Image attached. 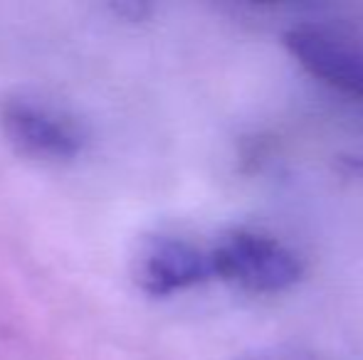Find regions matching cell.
<instances>
[{"label": "cell", "mask_w": 363, "mask_h": 360, "mask_svg": "<svg viewBox=\"0 0 363 360\" xmlns=\"http://www.w3.org/2000/svg\"><path fill=\"white\" fill-rule=\"evenodd\" d=\"M0 131L28 158L65 163L82 156L86 131L69 111L30 94L0 99Z\"/></svg>", "instance_id": "obj_2"}, {"label": "cell", "mask_w": 363, "mask_h": 360, "mask_svg": "<svg viewBox=\"0 0 363 360\" xmlns=\"http://www.w3.org/2000/svg\"><path fill=\"white\" fill-rule=\"evenodd\" d=\"M208 250L213 279H223L245 291L277 294L294 286L304 274V265L289 247L252 230L225 232Z\"/></svg>", "instance_id": "obj_1"}, {"label": "cell", "mask_w": 363, "mask_h": 360, "mask_svg": "<svg viewBox=\"0 0 363 360\" xmlns=\"http://www.w3.org/2000/svg\"><path fill=\"white\" fill-rule=\"evenodd\" d=\"M213 279L211 250L183 237H153L136 260V281L148 296H173Z\"/></svg>", "instance_id": "obj_4"}, {"label": "cell", "mask_w": 363, "mask_h": 360, "mask_svg": "<svg viewBox=\"0 0 363 360\" xmlns=\"http://www.w3.org/2000/svg\"><path fill=\"white\" fill-rule=\"evenodd\" d=\"M242 360H259V358H242Z\"/></svg>", "instance_id": "obj_5"}, {"label": "cell", "mask_w": 363, "mask_h": 360, "mask_svg": "<svg viewBox=\"0 0 363 360\" xmlns=\"http://www.w3.org/2000/svg\"><path fill=\"white\" fill-rule=\"evenodd\" d=\"M284 47L329 87L363 101V45L334 28L316 23L294 25L284 33Z\"/></svg>", "instance_id": "obj_3"}]
</instances>
